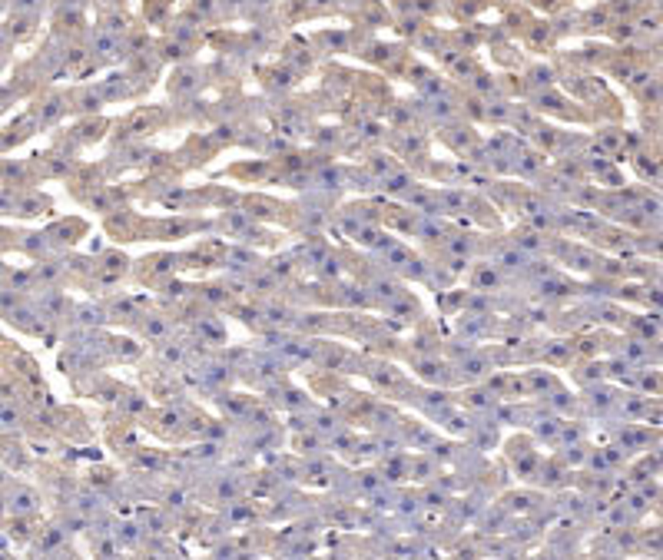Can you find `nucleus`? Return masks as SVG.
I'll list each match as a JSON object with an SVG mask.
<instances>
[]
</instances>
